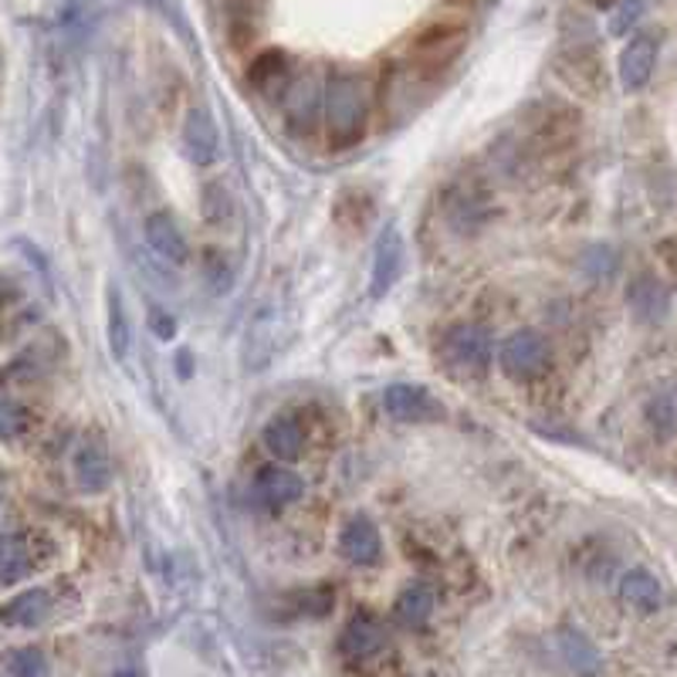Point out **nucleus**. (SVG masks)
<instances>
[{
	"label": "nucleus",
	"instance_id": "0eeeda50",
	"mask_svg": "<svg viewBox=\"0 0 677 677\" xmlns=\"http://www.w3.org/2000/svg\"><path fill=\"white\" fill-rule=\"evenodd\" d=\"M338 650H343V657L353 664H366L379 657L386 650V634L379 627V619L369 613H356L346 624L343 637H338Z\"/></svg>",
	"mask_w": 677,
	"mask_h": 677
},
{
	"label": "nucleus",
	"instance_id": "b1692460",
	"mask_svg": "<svg viewBox=\"0 0 677 677\" xmlns=\"http://www.w3.org/2000/svg\"><path fill=\"white\" fill-rule=\"evenodd\" d=\"M28 427V410L8 397V393H0V440H14L18 434H24Z\"/></svg>",
	"mask_w": 677,
	"mask_h": 677
},
{
	"label": "nucleus",
	"instance_id": "20e7f679",
	"mask_svg": "<svg viewBox=\"0 0 677 677\" xmlns=\"http://www.w3.org/2000/svg\"><path fill=\"white\" fill-rule=\"evenodd\" d=\"M383 410L397 424H427L444 417V407L430 397L424 386L414 383H393L383 389Z\"/></svg>",
	"mask_w": 677,
	"mask_h": 677
},
{
	"label": "nucleus",
	"instance_id": "f257e3e1",
	"mask_svg": "<svg viewBox=\"0 0 677 677\" xmlns=\"http://www.w3.org/2000/svg\"><path fill=\"white\" fill-rule=\"evenodd\" d=\"M325 126L335 146H350L360 139L369 116V85L353 72H335L325 85Z\"/></svg>",
	"mask_w": 677,
	"mask_h": 677
},
{
	"label": "nucleus",
	"instance_id": "9d476101",
	"mask_svg": "<svg viewBox=\"0 0 677 677\" xmlns=\"http://www.w3.org/2000/svg\"><path fill=\"white\" fill-rule=\"evenodd\" d=\"M322 102H325V92L319 88V82L312 75L295 79L285 92H281V108H285V119L295 129H312L315 126Z\"/></svg>",
	"mask_w": 677,
	"mask_h": 677
},
{
	"label": "nucleus",
	"instance_id": "f8f14e48",
	"mask_svg": "<svg viewBox=\"0 0 677 677\" xmlns=\"http://www.w3.org/2000/svg\"><path fill=\"white\" fill-rule=\"evenodd\" d=\"M184 149L197 166H210L220 153V133L207 108H190L184 119Z\"/></svg>",
	"mask_w": 677,
	"mask_h": 677
},
{
	"label": "nucleus",
	"instance_id": "423d86ee",
	"mask_svg": "<svg viewBox=\"0 0 677 677\" xmlns=\"http://www.w3.org/2000/svg\"><path fill=\"white\" fill-rule=\"evenodd\" d=\"M657 38L654 34H634L624 51H619V62H616V72H619V85L624 92H640L647 88L654 69H657Z\"/></svg>",
	"mask_w": 677,
	"mask_h": 677
},
{
	"label": "nucleus",
	"instance_id": "5701e85b",
	"mask_svg": "<svg viewBox=\"0 0 677 677\" xmlns=\"http://www.w3.org/2000/svg\"><path fill=\"white\" fill-rule=\"evenodd\" d=\"M8 670L11 677H48V657L38 647H18L8 654Z\"/></svg>",
	"mask_w": 677,
	"mask_h": 677
},
{
	"label": "nucleus",
	"instance_id": "6e6552de",
	"mask_svg": "<svg viewBox=\"0 0 677 677\" xmlns=\"http://www.w3.org/2000/svg\"><path fill=\"white\" fill-rule=\"evenodd\" d=\"M143 231H146V244L169 264H184L190 258V244L180 231V223L177 217L169 213V210H156L146 217L143 223Z\"/></svg>",
	"mask_w": 677,
	"mask_h": 677
},
{
	"label": "nucleus",
	"instance_id": "7ed1b4c3",
	"mask_svg": "<svg viewBox=\"0 0 677 677\" xmlns=\"http://www.w3.org/2000/svg\"><path fill=\"white\" fill-rule=\"evenodd\" d=\"M498 366L512 379H539L552 366V350L535 329H519L498 346Z\"/></svg>",
	"mask_w": 677,
	"mask_h": 677
},
{
	"label": "nucleus",
	"instance_id": "ddd939ff",
	"mask_svg": "<svg viewBox=\"0 0 677 677\" xmlns=\"http://www.w3.org/2000/svg\"><path fill=\"white\" fill-rule=\"evenodd\" d=\"M559 654L566 660V667L576 674V677H606V664H603V654L596 650V644L576 631V627H562L559 631Z\"/></svg>",
	"mask_w": 677,
	"mask_h": 677
},
{
	"label": "nucleus",
	"instance_id": "aec40b11",
	"mask_svg": "<svg viewBox=\"0 0 677 677\" xmlns=\"http://www.w3.org/2000/svg\"><path fill=\"white\" fill-rule=\"evenodd\" d=\"M430 613H434V593L424 583H410L397 596V603H393V616H397V624H404L410 631H420L430 619Z\"/></svg>",
	"mask_w": 677,
	"mask_h": 677
},
{
	"label": "nucleus",
	"instance_id": "f3484780",
	"mask_svg": "<svg viewBox=\"0 0 677 677\" xmlns=\"http://www.w3.org/2000/svg\"><path fill=\"white\" fill-rule=\"evenodd\" d=\"M261 440L268 447V455H274L278 461H295L302 455V447H305V434L292 417H271L264 424Z\"/></svg>",
	"mask_w": 677,
	"mask_h": 677
},
{
	"label": "nucleus",
	"instance_id": "9b49d317",
	"mask_svg": "<svg viewBox=\"0 0 677 677\" xmlns=\"http://www.w3.org/2000/svg\"><path fill=\"white\" fill-rule=\"evenodd\" d=\"M338 549L353 562V566H376L383 555V542H379V529L366 519V515H353L343 525V535H338Z\"/></svg>",
	"mask_w": 677,
	"mask_h": 677
},
{
	"label": "nucleus",
	"instance_id": "39448f33",
	"mask_svg": "<svg viewBox=\"0 0 677 677\" xmlns=\"http://www.w3.org/2000/svg\"><path fill=\"white\" fill-rule=\"evenodd\" d=\"M404 238L397 223L383 228V235L376 238L373 248V268H369V295L373 299H386V292L397 285V278L404 271Z\"/></svg>",
	"mask_w": 677,
	"mask_h": 677
},
{
	"label": "nucleus",
	"instance_id": "4be33fe9",
	"mask_svg": "<svg viewBox=\"0 0 677 677\" xmlns=\"http://www.w3.org/2000/svg\"><path fill=\"white\" fill-rule=\"evenodd\" d=\"M647 424L660 440L677 434V383L660 386L647 400Z\"/></svg>",
	"mask_w": 677,
	"mask_h": 677
},
{
	"label": "nucleus",
	"instance_id": "393cba45",
	"mask_svg": "<svg viewBox=\"0 0 677 677\" xmlns=\"http://www.w3.org/2000/svg\"><path fill=\"white\" fill-rule=\"evenodd\" d=\"M640 14H644V0H619V4L610 11V21H606L610 34H613V38L631 34V28L640 21Z\"/></svg>",
	"mask_w": 677,
	"mask_h": 677
},
{
	"label": "nucleus",
	"instance_id": "2eb2a0df",
	"mask_svg": "<svg viewBox=\"0 0 677 677\" xmlns=\"http://www.w3.org/2000/svg\"><path fill=\"white\" fill-rule=\"evenodd\" d=\"M258 494H261L264 504L281 508V504L299 501V498L305 494V485H302V478H299L295 471L281 468V465H268V468H261V475H258Z\"/></svg>",
	"mask_w": 677,
	"mask_h": 677
},
{
	"label": "nucleus",
	"instance_id": "6ab92c4d",
	"mask_svg": "<svg viewBox=\"0 0 677 677\" xmlns=\"http://www.w3.org/2000/svg\"><path fill=\"white\" fill-rule=\"evenodd\" d=\"M34 570V555L24 535L0 539V586H14Z\"/></svg>",
	"mask_w": 677,
	"mask_h": 677
},
{
	"label": "nucleus",
	"instance_id": "412c9836",
	"mask_svg": "<svg viewBox=\"0 0 677 677\" xmlns=\"http://www.w3.org/2000/svg\"><path fill=\"white\" fill-rule=\"evenodd\" d=\"M105 332H108V350L119 363L129 356V343H133V332H129V319H126V305L123 295L116 289H108L105 295Z\"/></svg>",
	"mask_w": 677,
	"mask_h": 677
},
{
	"label": "nucleus",
	"instance_id": "dca6fc26",
	"mask_svg": "<svg viewBox=\"0 0 677 677\" xmlns=\"http://www.w3.org/2000/svg\"><path fill=\"white\" fill-rule=\"evenodd\" d=\"M619 600L637 613H654L664 603V586L654 573L647 570H631L619 580Z\"/></svg>",
	"mask_w": 677,
	"mask_h": 677
},
{
	"label": "nucleus",
	"instance_id": "a211bd4d",
	"mask_svg": "<svg viewBox=\"0 0 677 677\" xmlns=\"http://www.w3.org/2000/svg\"><path fill=\"white\" fill-rule=\"evenodd\" d=\"M51 613V596L48 590H28L21 596H14L4 610H0V619L8 627H38L44 624Z\"/></svg>",
	"mask_w": 677,
	"mask_h": 677
},
{
	"label": "nucleus",
	"instance_id": "4468645a",
	"mask_svg": "<svg viewBox=\"0 0 677 677\" xmlns=\"http://www.w3.org/2000/svg\"><path fill=\"white\" fill-rule=\"evenodd\" d=\"M627 305H631V312L640 319V322H664L667 319V312H670V295H667V289L660 285V281L654 278V274H640L634 285H631V292H627Z\"/></svg>",
	"mask_w": 677,
	"mask_h": 677
},
{
	"label": "nucleus",
	"instance_id": "a878e982",
	"mask_svg": "<svg viewBox=\"0 0 677 677\" xmlns=\"http://www.w3.org/2000/svg\"><path fill=\"white\" fill-rule=\"evenodd\" d=\"M149 329L156 332V338H163V343H169V338L177 335V319L169 315L166 309L153 305V309H149Z\"/></svg>",
	"mask_w": 677,
	"mask_h": 677
},
{
	"label": "nucleus",
	"instance_id": "f03ea898",
	"mask_svg": "<svg viewBox=\"0 0 677 677\" xmlns=\"http://www.w3.org/2000/svg\"><path fill=\"white\" fill-rule=\"evenodd\" d=\"M491 353H494L491 332L481 325H471V322L450 325L440 338L444 363L461 376H481L491 366Z\"/></svg>",
	"mask_w": 677,
	"mask_h": 677
},
{
	"label": "nucleus",
	"instance_id": "1a4fd4ad",
	"mask_svg": "<svg viewBox=\"0 0 677 677\" xmlns=\"http://www.w3.org/2000/svg\"><path fill=\"white\" fill-rule=\"evenodd\" d=\"M72 468H75V485L85 494H102L112 485V461H108V450L98 440H82L75 447Z\"/></svg>",
	"mask_w": 677,
	"mask_h": 677
}]
</instances>
